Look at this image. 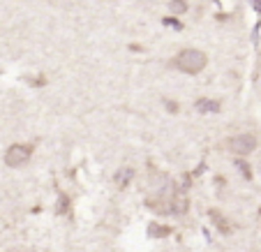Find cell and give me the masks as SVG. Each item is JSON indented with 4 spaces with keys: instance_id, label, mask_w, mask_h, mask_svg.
<instances>
[{
    "instance_id": "cell-2",
    "label": "cell",
    "mask_w": 261,
    "mask_h": 252,
    "mask_svg": "<svg viewBox=\"0 0 261 252\" xmlns=\"http://www.w3.org/2000/svg\"><path fill=\"white\" fill-rule=\"evenodd\" d=\"M256 146H259V139H256L252 132H245V134H233V137L227 141V148L231 150V153L236 155V158H245V155L254 153Z\"/></svg>"
},
{
    "instance_id": "cell-5",
    "label": "cell",
    "mask_w": 261,
    "mask_h": 252,
    "mask_svg": "<svg viewBox=\"0 0 261 252\" xmlns=\"http://www.w3.org/2000/svg\"><path fill=\"white\" fill-rule=\"evenodd\" d=\"M197 111H201V114H217V111L222 109V104L217 102V99H197Z\"/></svg>"
},
{
    "instance_id": "cell-6",
    "label": "cell",
    "mask_w": 261,
    "mask_h": 252,
    "mask_svg": "<svg viewBox=\"0 0 261 252\" xmlns=\"http://www.w3.org/2000/svg\"><path fill=\"white\" fill-rule=\"evenodd\" d=\"M169 12L171 14H185L188 12V0H169Z\"/></svg>"
},
{
    "instance_id": "cell-3",
    "label": "cell",
    "mask_w": 261,
    "mask_h": 252,
    "mask_svg": "<svg viewBox=\"0 0 261 252\" xmlns=\"http://www.w3.org/2000/svg\"><path fill=\"white\" fill-rule=\"evenodd\" d=\"M30 158H33V143H14L5 153V164L12 169H19L28 164Z\"/></svg>"
},
{
    "instance_id": "cell-8",
    "label": "cell",
    "mask_w": 261,
    "mask_h": 252,
    "mask_svg": "<svg viewBox=\"0 0 261 252\" xmlns=\"http://www.w3.org/2000/svg\"><path fill=\"white\" fill-rule=\"evenodd\" d=\"M167 109H169V111H176L178 107H176V104H173V102H167Z\"/></svg>"
},
{
    "instance_id": "cell-1",
    "label": "cell",
    "mask_w": 261,
    "mask_h": 252,
    "mask_svg": "<svg viewBox=\"0 0 261 252\" xmlns=\"http://www.w3.org/2000/svg\"><path fill=\"white\" fill-rule=\"evenodd\" d=\"M171 65L180 72H185V74H199L208 65V56L201 49H182L173 56Z\"/></svg>"
},
{
    "instance_id": "cell-4",
    "label": "cell",
    "mask_w": 261,
    "mask_h": 252,
    "mask_svg": "<svg viewBox=\"0 0 261 252\" xmlns=\"http://www.w3.org/2000/svg\"><path fill=\"white\" fill-rule=\"evenodd\" d=\"M132 178H134V169H127V167H125V169H118V173L114 176V183L118 185L120 190H125L129 183H132Z\"/></svg>"
},
{
    "instance_id": "cell-7",
    "label": "cell",
    "mask_w": 261,
    "mask_h": 252,
    "mask_svg": "<svg viewBox=\"0 0 261 252\" xmlns=\"http://www.w3.org/2000/svg\"><path fill=\"white\" fill-rule=\"evenodd\" d=\"M148 236H169V227H160V224H148Z\"/></svg>"
}]
</instances>
